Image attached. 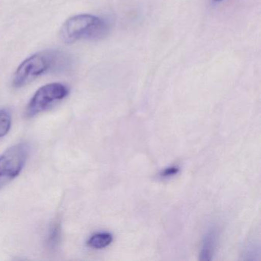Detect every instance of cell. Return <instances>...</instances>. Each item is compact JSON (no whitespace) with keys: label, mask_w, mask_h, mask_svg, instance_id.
Here are the masks:
<instances>
[{"label":"cell","mask_w":261,"mask_h":261,"mask_svg":"<svg viewBox=\"0 0 261 261\" xmlns=\"http://www.w3.org/2000/svg\"><path fill=\"white\" fill-rule=\"evenodd\" d=\"M67 64L66 56L60 51H45L33 55L19 65L15 72L13 85L21 88L51 70L62 69Z\"/></svg>","instance_id":"6da1fadb"},{"label":"cell","mask_w":261,"mask_h":261,"mask_svg":"<svg viewBox=\"0 0 261 261\" xmlns=\"http://www.w3.org/2000/svg\"><path fill=\"white\" fill-rule=\"evenodd\" d=\"M108 31L105 19L91 14L73 16L66 21L61 30V38L65 43H73L82 39H98Z\"/></svg>","instance_id":"7a4b0ae2"},{"label":"cell","mask_w":261,"mask_h":261,"mask_svg":"<svg viewBox=\"0 0 261 261\" xmlns=\"http://www.w3.org/2000/svg\"><path fill=\"white\" fill-rule=\"evenodd\" d=\"M28 155V146L25 143H19L9 148L0 155V189L20 174Z\"/></svg>","instance_id":"3957f363"},{"label":"cell","mask_w":261,"mask_h":261,"mask_svg":"<svg viewBox=\"0 0 261 261\" xmlns=\"http://www.w3.org/2000/svg\"><path fill=\"white\" fill-rule=\"evenodd\" d=\"M69 94L66 85L51 83L39 88L33 95L27 108V116L33 117L49 108L57 102L65 99Z\"/></svg>","instance_id":"277c9868"},{"label":"cell","mask_w":261,"mask_h":261,"mask_svg":"<svg viewBox=\"0 0 261 261\" xmlns=\"http://www.w3.org/2000/svg\"><path fill=\"white\" fill-rule=\"evenodd\" d=\"M217 238H218V235L215 229L209 230L206 233L203 239L201 251L199 253V259L201 260H211L212 259L216 248Z\"/></svg>","instance_id":"5b68a950"},{"label":"cell","mask_w":261,"mask_h":261,"mask_svg":"<svg viewBox=\"0 0 261 261\" xmlns=\"http://www.w3.org/2000/svg\"><path fill=\"white\" fill-rule=\"evenodd\" d=\"M113 235L108 232H99L94 233L88 240V247L94 249H103L112 243Z\"/></svg>","instance_id":"8992f818"},{"label":"cell","mask_w":261,"mask_h":261,"mask_svg":"<svg viewBox=\"0 0 261 261\" xmlns=\"http://www.w3.org/2000/svg\"><path fill=\"white\" fill-rule=\"evenodd\" d=\"M12 125L11 114L7 110H0V138L5 137Z\"/></svg>","instance_id":"52a82bcc"},{"label":"cell","mask_w":261,"mask_h":261,"mask_svg":"<svg viewBox=\"0 0 261 261\" xmlns=\"http://www.w3.org/2000/svg\"><path fill=\"white\" fill-rule=\"evenodd\" d=\"M61 238V225L59 223L56 222L53 224L48 233L47 244L48 247L54 248L59 244Z\"/></svg>","instance_id":"ba28073f"},{"label":"cell","mask_w":261,"mask_h":261,"mask_svg":"<svg viewBox=\"0 0 261 261\" xmlns=\"http://www.w3.org/2000/svg\"><path fill=\"white\" fill-rule=\"evenodd\" d=\"M178 172H179V169L174 166V167L167 168V169H165L160 175L163 178H169V177H172L174 175H177Z\"/></svg>","instance_id":"9c48e42d"},{"label":"cell","mask_w":261,"mask_h":261,"mask_svg":"<svg viewBox=\"0 0 261 261\" xmlns=\"http://www.w3.org/2000/svg\"><path fill=\"white\" fill-rule=\"evenodd\" d=\"M221 1H224V0H214V2L215 3H219L221 2Z\"/></svg>","instance_id":"30bf717a"}]
</instances>
